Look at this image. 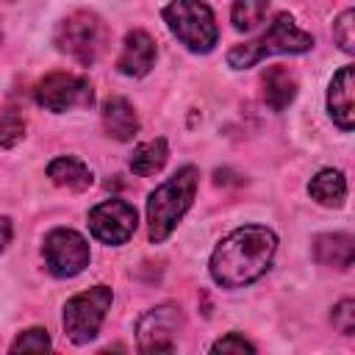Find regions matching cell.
<instances>
[{
  "instance_id": "6da1fadb",
  "label": "cell",
  "mask_w": 355,
  "mask_h": 355,
  "mask_svg": "<svg viewBox=\"0 0 355 355\" xmlns=\"http://www.w3.org/2000/svg\"><path fill=\"white\" fill-rule=\"evenodd\" d=\"M277 250V239L269 227L244 225L227 233L211 255V277L225 288H241L258 280Z\"/></svg>"
},
{
  "instance_id": "7a4b0ae2",
  "label": "cell",
  "mask_w": 355,
  "mask_h": 355,
  "mask_svg": "<svg viewBox=\"0 0 355 355\" xmlns=\"http://www.w3.org/2000/svg\"><path fill=\"white\" fill-rule=\"evenodd\" d=\"M197 180H200V172L194 166H183L150 194V200H147V233H150V241L158 244L175 230V225L191 208V200H194V191H197Z\"/></svg>"
},
{
  "instance_id": "3957f363",
  "label": "cell",
  "mask_w": 355,
  "mask_h": 355,
  "mask_svg": "<svg viewBox=\"0 0 355 355\" xmlns=\"http://www.w3.org/2000/svg\"><path fill=\"white\" fill-rule=\"evenodd\" d=\"M313 47V36L300 31L291 14H277L275 22L269 25V31L252 42L236 44L227 53V64L233 69H244L258 64L263 55H275V53H305Z\"/></svg>"
},
{
  "instance_id": "277c9868",
  "label": "cell",
  "mask_w": 355,
  "mask_h": 355,
  "mask_svg": "<svg viewBox=\"0 0 355 355\" xmlns=\"http://www.w3.org/2000/svg\"><path fill=\"white\" fill-rule=\"evenodd\" d=\"M164 22L191 53H208L216 44L214 11L202 0H172L164 8Z\"/></svg>"
},
{
  "instance_id": "5b68a950",
  "label": "cell",
  "mask_w": 355,
  "mask_h": 355,
  "mask_svg": "<svg viewBox=\"0 0 355 355\" xmlns=\"http://www.w3.org/2000/svg\"><path fill=\"white\" fill-rule=\"evenodd\" d=\"M55 44L75 61L94 64L105 47V25L92 11H75L67 19H61L55 31Z\"/></svg>"
},
{
  "instance_id": "8992f818",
  "label": "cell",
  "mask_w": 355,
  "mask_h": 355,
  "mask_svg": "<svg viewBox=\"0 0 355 355\" xmlns=\"http://www.w3.org/2000/svg\"><path fill=\"white\" fill-rule=\"evenodd\" d=\"M111 300H114V294L108 286H94V288L80 291L72 300H67L61 322H64V333L69 336V341H75V344L92 341L111 308Z\"/></svg>"
},
{
  "instance_id": "52a82bcc",
  "label": "cell",
  "mask_w": 355,
  "mask_h": 355,
  "mask_svg": "<svg viewBox=\"0 0 355 355\" xmlns=\"http://www.w3.org/2000/svg\"><path fill=\"white\" fill-rule=\"evenodd\" d=\"M36 103L47 111H69V108H86L94 103L92 83L83 75L72 72H50L36 86Z\"/></svg>"
},
{
  "instance_id": "ba28073f",
  "label": "cell",
  "mask_w": 355,
  "mask_h": 355,
  "mask_svg": "<svg viewBox=\"0 0 355 355\" xmlns=\"http://www.w3.org/2000/svg\"><path fill=\"white\" fill-rule=\"evenodd\" d=\"M44 263L55 277H75L89 266V244L69 227H55L44 239Z\"/></svg>"
},
{
  "instance_id": "9c48e42d",
  "label": "cell",
  "mask_w": 355,
  "mask_h": 355,
  "mask_svg": "<svg viewBox=\"0 0 355 355\" xmlns=\"http://www.w3.org/2000/svg\"><path fill=\"white\" fill-rule=\"evenodd\" d=\"M89 230L103 244H125L136 230V208L125 200H105L89 211Z\"/></svg>"
},
{
  "instance_id": "30bf717a",
  "label": "cell",
  "mask_w": 355,
  "mask_h": 355,
  "mask_svg": "<svg viewBox=\"0 0 355 355\" xmlns=\"http://www.w3.org/2000/svg\"><path fill=\"white\" fill-rule=\"evenodd\" d=\"M180 324H183V313L178 305H158L147 311L136 324L139 349L141 352H172Z\"/></svg>"
},
{
  "instance_id": "8fae6325",
  "label": "cell",
  "mask_w": 355,
  "mask_h": 355,
  "mask_svg": "<svg viewBox=\"0 0 355 355\" xmlns=\"http://www.w3.org/2000/svg\"><path fill=\"white\" fill-rule=\"evenodd\" d=\"M155 64V42L150 33L144 31H130L125 36V44H122V53L116 58V69L122 75H130V78H141L153 69Z\"/></svg>"
},
{
  "instance_id": "7c38bea8",
  "label": "cell",
  "mask_w": 355,
  "mask_h": 355,
  "mask_svg": "<svg viewBox=\"0 0 355 355\" xmlns=\"http://www.w3.org/2000/svg\"><path fill=\"white\" fill-rule=\"evenodd\" d=\"M327 111H330L333 122L341 130H352V125H355V111H352V67H341L333 75L330 92H327Z\"/></svg>"
},
{
  "instance_id": "4fadbf2b",
  "label": "cell",
  "mask_w": 355,
  "mask_h": 355,
  "mask_svg": "<svg viewBox=\"0 0 355 355\" xmlns=\"http://www.w3.org/2000/svg\"><path fill=\"white\" fill-rule=\"evenodd\" d=\"M103 128L111 139L128 141L139 130V116L125 97H108L103 105Z\"/></svg>"
},
{
  "instance_id": "5bb4252c",
  "label": "cell",
  "mask_w": 355,
  "mask_h": 355,
  "mask_svg": "<svg viewBox=\"0 0 355 355\" xmlns=\"http://www.w3.org/2000/svg\"><path fill=\"white\" fill-rule=\"evenodd\" d=\"M313 258L322 266H333V269H349L352 258H355V244L352 236L347 233H324L313 239Z\"/></svg>"
},
{
  "instance_id": "9a60e30c",
  "label": "cell",
  "mask_w": 355,
  "mask_h": 355,
  "mask_svg": "<svg viewBox=\"0 0 355 355\" xmlns=\"http://www.w3.org/2000/svg\"><path fill=\"white\" fill-rule=\"evenodd\" d=\"M261 83H263V100H266V105L272 111L288 108V103L297 94V80H294V75L286 67H269L263 72Z\"/></svg>"
},
{
  "instance_id": "2e32d148",
  "label": "cell",
  "mask_w": 355,
  "mask_h": 355,
  "mask_svg": "<svg viewBox=\"0 0 355 355\" xmlns=\"http://www.w3.org/2000/svg\"><path fill=\"white\" fill-rule=\"evenodd\" d=\"M47 178L61 186V189H69V191H86L92 186V169L86 164H80L78 158H55L50 166H47Z\"/></svg>"
},
{
  "instance_id": "e0dca14e",
  "label": "cell",
  "mask_w": 355,
  "mask_h": 355,
  "mask_svg": "<svg viewBox=\"0 0 355 355\" xmlns=\"http://www.w3.org/2000/svg\"><path fill=\"white\" fill-rule=\"evenodd\" d=\"M308 191L311 197L319 202V205H333L338 208L347 197V180L338 169H322L311 183H308Z\"/></svg>"
},
{
  "instance_id": "ac0fdd59",
  "label": "cell",
  "mask_w": 355,
  "mask_h": 355,
  "mask_svg": "<svg viewBox=\"0 0 355 355\" xmlns=\"http://www.w3.org/2000/svg\"><path fill=\"white\" fill-rule=\"evenodd\" d=\"M166 158H169L166 141H164V139H153V141H144V144H139V147L133 150V155H130V169H133L136 175L147 178V175H155V172L166 164Z\"/></svg>"
},
{
  "instance_id": "d6986e66",
  "label": "cell",
  "mask_w": 355,
  "mask_h": 355,
  "mask_svg": "<svg viewBox=\"0 0 355 355\" xmlns=\"http://www.w3.org/2000/svg\"><path fill=\"white\" fill-rule=\"evenodd\" d=\"M269 8V0H233V28L236 31H252L263 22Z\"/></svg>"
},
{
  "instance_id": "ffe728a7",
  "label": "cell",
  "mask_w": 355,
  "mask_h": 355,
  "mask_svg": "<svg viewBox=\"0 0 355 355\" xmlns=\"http://www.w3.org/2000/svg\"><path fill=\"white\" fill-rule=\"evenodd\" d=\"M25 136V119L17 111H0V147H14Z\"/></svg>"
},
{
  "instance_id": "44dd1931",
  "label": "cell",
  "mask_w": 355,
  "mask_h": 355,
  "mask_svg": "<svg viewBox=\"0 0 355 355\" xmlns=\"http://www.w3.org/2000/svg\"><path fill=\"white\" fill-rule=\"evenodd\" d=\"M53 344H50V336L47 330L42 327H31L25 333H19L11 344V352H47Z\"/></svg>"
},
{
  "instance_id": "7402d4cb",
  "label": "cell",
  "mask_w": 355,
  "mask_h": 355,
  "mask_svg": "<svg viewBox=\"0 0 355 355\" xmlns=\"http://www.w3.org/2000/svg\"><path fill=\"white\" fill-rule=\"evenodd\" d=\"M333 36L338 42V47L344 53H352L355 50V11L347 8L336 22H333Z\"/></svg>"
},
{
  "instance_id": "603a6c76",
  "label": "cell",
  "mask_w": 355,
  "mask_h": 355,
  "mask_svg": "<svg viewBox=\"0 0 355 355\" xmlns=\"http://www.w3.org/2000/svg\"><path fill=\"white\" fill-rule=\"evenodd\" d=\"M333 327L344 336H349L355 330V302L352 300H341L333 308Z\"/></svg>"
},
{
  "instance_id": "cb8c5ba5",
  "label": "cell",
  "mask_w": 355,
  "mask_h": 355,
  "mask_svg": "<svg viewBox=\"0 0 355 355\" xmlns=\"http://www.w3.org/2000/svg\"><path fill=\"white\" fill-rule=\"evenodd\" d=\"M211 349H214V352H255V347H252L244 336H239V333H227V336L219 338Z\"/></svg>"
},
{
  "instance_id": "d4e9b609",
  "label": "cell",
  "mask_w": 355,
  "mask_h": 355,
  "mask_svg": "<svg viewBox=\"0 0 355 355\" xmlns=\"http://www.w3.org/2000/svg\"><path fill=\"white\" fill-rule=\"evenodd\" d=\"M8 241H11V219L0 216V252L8 247Z\"/></svg>"
}]
</instances>
